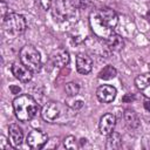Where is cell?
<instances>
[{
    "instance_id": "1",
    "label": "cell",
    "mask_w": 150,
    "mask_h": 150,
    "mask_svg": "<svg viewBox=\"0 0 150 150\" xmlns=\"http://www.w3.org/2000/svg\"><path fill=\"white\" fill-rule=\"evenodd\" d=\"M89 22L94 34L98 38L107 40L116 28L118 23V16L114 9L103 7L95 9L90 13Z\"/></svg>"
},
{
    "instance_id": "2",
    "label": "cell",
    "mask_w": 150,
    "mask_h": 150,
    "mask_svg": "<svg viewBox=\"0 0 150 150\" xmlns=\"http://www.w3.org/2000/svg\"><path fill=\"white\" fill-rule=\"evenodd\" d=\"M13 109L20 122H27L34 118L39 111V104L28 94L19 95L13 101Z\"/></svg>"
},
{
    "instance_id": "3",
    "label": "cell",
    "mask_w": 150,
    "mask_h": 150,
    "mask_svg": "<svg viewBox=\"0 0 150 150\" xmlns=\"http://www.w3.org/2000/svg\"><path fill=\"white\" fill-rule=\"evenodd\" d=\"M20 62L23 63L29 70L33 73H38L41 69L42 62H41V55L40 52L32 45H26L20 49L19 53Z\"/></svg>"
},
{
    "instance_id": "4",
    "label": "cell",
    "mask_w": 150,
    "mask_h": 150,
    "mask_svg": "<svg viewBox=\"0 0 150 150\" xmlns=\"http://www.w3.org/2000/svg\"><path fill=\"white\" fill-rule=\"evenodd\" d=\"M26 20L18 13H8L2 20V28L6 34L11 36H18L26 30Z\"/></svg>"
},
{
    "instance_id": "5",
    "label": "cell",
    "mask_w": 150,
    "mask_h": 150,
    "mask_svg": "<svg viewBox=\"0 0 150 150\" xmlns=\"http://www.w3.org/2000/svg\"><path fill=\"white\" fill-rule=\"evenodd\" d=\"M48 141V136L45 131L40 130V129H33L28 135H27V145L30 148V149H34V150H40V149H43L45 144L47 143Z\"/></svg>"
},
{
    "instance_id": "6",
    "label": "cell",
    "mask_w": 150,
    "mask_h": 150,
    "mask_svg": "<svg viewBox=\"0 0 150 150\" xmlns=\"http://www.w3.org/2000/svg\"><path fill=\"white\" fill-rule=\"evenodd\" d=\"M70 8H75V7L73 5L69 6L64 0H57L55 2V5L53 6L52 14H53L55 20L64 21L73 15V9H70Z\"/></svg>"
},
{
    "instance_id": "7",
    "label": "cell",
    "mask_w": 150,
    "mask_h": 150,
    "mask_svg": "<svg viewBox=\"0 0 150 150\" xmlns=\"http://www.w3.org/2000/svg\"><path fill=\"white\" fill-rule=\"evenodd\" d=\"M60 116V108L56 102H47L42 110H41V117L43 121L48 123H54Z\"/></svg>"
},
{
    "instance_id": "8",
    "label": "cell",
    "mask_w": 150,
    "mask_h": 150,
    "mask_svg": "<svg viewBox=\"0 0 150 150\" xmlns=\"http://www.w3.org/2000/svg\"><path fill=\"white\" fill-rule=\"evenodd\" d=\"M69 59H70L69 53L63 48L54 49L49 55V60L53 63V66L59 68H63L64 66H67L69 63Z\"/></svg>"
},
{
    "instance_id": "9",
    "label": "cell",
    "mask_w": 150,
    "mask_h": 150,
    "mask_svg": "<svg viewBox=\"0 0 150 150\" xmlns=\"http://www.w3.org/2000/svg\"><path fill=\"white\" fill-rule=\"evenodd\" d=\"M116 94H117L116 88L112 86H109V84L100 86L96 90V96H97L98 101L102 103H111L115 100Z\"/></svg>"
},
{
    "instance_id": "10",
    "label": "cell",
    "mask_w": 150,
    "mask_h": 150,
    "mask_svg": "<svg viewBox=\"0 0 150 150\" xmlns=\"http://www.w3.org/2000/svg\"><path fill=\"white\" fill-rule=\"evenodd\" d=\"M12 73L13 75L22 83H28L32 80V74L33 71L29 70L23 63H19V62H14L12 64Z\"/></svg>"
},
{
    "instance_id": "11",
    "label": "cell",
    "mask_w": 150,
    "mask_h": 150,
    "mask_svg": "<svg viewBox=\"0 0 150 150\" xmlns=\"http://www.w3.org/2000/svg\"><path fill=\"white\" fill-rule=\"evenodd\" d=\"M115 125H116V117H115V115H112L110 112L104 114L100 118L98 129H100V132L102 135L108 136L109 134H111L115 129Z\"/></svg>"
},
{
    "instance_id": "12",
    "label": "cell",
    "mask_w": 150,
    "mask_h": 150,
    "mask_svg": "<svg viewBox=\"0 0 150 150\" xmlns=\"http://www.w3.org/2000/svg\"><path fill=\"white\" fill-rule=\"evenodd\" d=\"M91 69H93L91 57L84 53H79L76 55V70L82 75H87L91 71Z\"/></svg>"
},
{
    "instance_id": "13",
    "label": "cell",
    "mask_w": 150,
    "mask_h": 150,
    "mask_svg": "<svg viewBox=\"0 0 150 150\" xmlns=\"http://www.w3.org/2000/svg\"><path fill=\"white\" fill-rule=\"evenodd\" d=\"M8 138H9V142L12 143V145L14 148H18L21 145L22 141H23V132H22V129L13 123L8 127Z\"/></svg>"
},
{
    "instance_id": "14",
    "label": "cell",
    "mask_w": 150,
    "mask_h": 150,
    "mask_svg": "<svg viewBox=\"0 0 150 150\" xmlns=\"http://www.w3.org/2000/svg\"><path fill=\"white\" fill-rule=\"evenodd\" d=\"M123 118L125 121V124L130 128V129H137L139 127V118L137 116V114L131 110V109H127L123 114Z\"/></svg>"
},
{
    "instance_id": "15",
    "label": "cell",
    "mask_w": 150,
    "mask_h": 150,
    "mask_svg": "<svg viewBox=\"0 0 150 150\" xmlns=\"http://www.w3.org/2000/svg\"><path fill=\"white\" fill-rule=\"evenodd\" d=\"M122 145V137L118 132L112 131L111 134L108 135L107 142H105V149L108 150H116L120 149Z\"/></svg>"
},
{
    "instance_id": "16",
    "label": "cell",
    "mask_w": 150,
    "mask_h": 150,
    "mask_svg": "<svg viewBox=\"0 0 150 150\" xmlns=\"http://www.w3.org/2000/svg\"><path fill=\"white\" fill-rule=\"evenodd\" d=\"M107 45H108V47H109L111 50L118 52V50H121V49L124 47V40H123L120 35L112 33V34L107 39Z\"/></svg>"
},
{
    "instance_id": "17",
    "label": "cell",
    "mask_w": 150,
    "mask_h": 150,
    "mask_svg": "<svg viewBox=\"0 0 150 150\" xmlns=\"http://www.w3.org/2000/svg\"><path fill=\"white\" fill-rule=\"evenodd\" d=\"M135 84L138 90H144L150 86V73L138 75L135 79Z\"/></svg>"
},
{
    "instance_id": "18",
    "label": "cell",
    "mask_w": 150,
    "mask_h": 150,
    "mask_svg": "<svg viewBox=\"0 0 150 150\" xmlns=\"http://www.w3.org/2000/svg\"><path fill=\"white\" fill-rule=\"evenodd\" d=\"M116 75H117V70L112 66H105L100 70L98 79H101V80H111Z\"/></svg>"
},
{
    "instance_id": "19",
    "label": "cell",
    "mask_w": 150,
    "mask_h": 150,
    "mask_svg": "<svg viewBox=\"0 0 150 150\" xmlns=\"http://www.w3.org/2000/svg\"><path fill=\"white\" fill-rule=\"evenodd\" d=\"M64 90H66V93H67L68 96L74 97V96H76V95L79 94V91H80V87H79V84L75 83V82H69V83L66 84Z\"/></svg>"
},
{
    "instance_id": "20",
    "label": "cell",
    "mask_w": 150,
    "mask_h": 150,
    "mask_svg": "<svg viewBox=\"0 0 150 150\" xmlns=\"http://www.w3.org/2000/svg\"><path fill=\"white\" fill-rule=\"evenodd\" d=\"M63 145L66 149H69V150H76L79 148L77 141L74 136H67L63 141Z\"/></svg>"
},
{
    "instance_id": "21",
    "label": "cell",
    "mask_w": 150,
    "mask_h": 150,
    "mask_svg": "<svg viewBox=\"0 0 150 150\" xmlns=\"http://www.w3.org/2000/svg\"><path fill=\"white\" fill-rule=\"evenodd\" d=\"M14 146L12 145V143L9 142V138L7 139L4 135L0 136V150H11Z\"/></svg>"
},
{
    "instance_id": "22",
    "label": "cell",
    "mask_w": 150,
    "mask_h": 150,
    "mask_svg": "<svg viewBox=\"0 0 150 150\" xmlns=\"http://www.w3.org/2000/svg\"><path fill=\"white\" fill-rule=\"evenodd\" d=\"M70 4L75 8H86L90 5V0H70Z\"/></svg>"
},
{
    "instance_id": "23",
    "label": "cell",
    "mask_w": 150,
    "mask_h": 150,
    "mask_svg": "<svg viewBox=\"0 0 150 150\" xmlns=\"http://www.w3.org/2000/svg\"><path fill=\"white\" fill-rule=\"evenodd\" d=\"M57 145H59V137H53L52 139L47 141V143L45 144L43 148H47V149H55Z\"/></svg>"
},
{
    "instance_id": "24",
    "label": "cell",
    "mask_w": 150,
    "mask_h": 150,
    "mask_svg": "<svg viewBox=\"0 0 150 150\" xmlns=\"http://www.w3.org/2000/svg\"><path fill=\"white\" fill-rule=\"evenodd\" d=\"M35 1H36V4H38L43 11H47V9L50 8L53 0H35Z\"/></svg>"
},
{
    "instance_id": "25",
    "label": "cell",
    "mask_w": 150,
    "mask_h": 150,
    "mask_svg": "<svg viewBox=\"0 0 150 150\" xmlns=\"http://www.w3.org/2000/svg\"><path fill=\"white\" fill-rule=\"evenodd\" d=\"M0 14H1V19H2V20H4V19L6 18V15L8 14V6H7V4H6L4 0L0 1Z\"/></svg>"
},
{
    "instance_id": "26",
    "label": "cell",
    "mask_w": 150,
    "mask_h": 150,
    "mask_svg": "<svg viewBox=\"0 0 150 150\" xmlns=\"http://www.w3.org/2000/svg\"><path fill=\"white\" fill-rule=\"evenodd\" d=\"M122 101L123 102H131V101H135V96L132 95V94H127V95H124L123 97H122Z\"/></svg>"
},
{
    "instance_id": "27",
    "label": "cell",
    "mask_w": 150,
    "mask_h": 150,
    "mask_svg": "<svg viewBox=\"0 0 150 150\" xmlns=\"http://www.w3.org/2000/svg\"><path fill=\"white\" fill-rule=\"evenodd\" d=\"M9 90L12 91V94H19V93L21 91V88H20L19 86L12 84V86H9Z\"/></svg>"
},
{
    "instance_id": "28",
    "label": "cell",
    "mask_w": 150,
    "mask_h": 150,
    "mask_svg": "<svg viewBox=\"0 0 150 150\" xmlns=\"http://www.w3.org/2000/svg\"><path fill=\"white\" fill-rule=\"evenodd\" d=\"M74 104H70V107L73 108V109H79V108H81L82 105H83V102L81 101V100H79V101H75V102H73Z\"/></svg>"
},
{
    "instance_id": "29",
    "label": "cell",
    "mask_w": 150,
    "mask_h": 150,
    "mask_svg": "<svg viewBox=\"0 0 150 150\" xmlns=\"http://www.w3.org/2000/svg\"><path fill=\"white\" fill-rule=\"evenodd\" d=\"M143 105H144L145 110H148V111L150 112V100H145L144 103H143Z\"/></svg>"
},
{
    "instance_id": "30",
    "label": "cell",
    "mask_w": 150,
    "mask_h": 150,
    "mask_svg": "<svg viewBox=\"0 0 150 150\" xmlns=\"http://www.w3.org/2000/svg\"><path fill=\"white\" fill-rule=\"evenodd\" d=\"M146 19L150 21V9H149V11H148V13H146Z\"/></svg>"
},
{
    "instance_id": "31",
    "label": "cell",
    "mask_w": 150,
    "mask_h": 150,
    "mask_svg": "<svg viewBox=\"0 0 150 150\" xmlns=\"http://www.w3.org/2000/svg\"><path fill=\"white\" fill-rule=\"evenodd\" d=\"M149 2H150V0H149Z\"/></svg>"
}]
</instances>
